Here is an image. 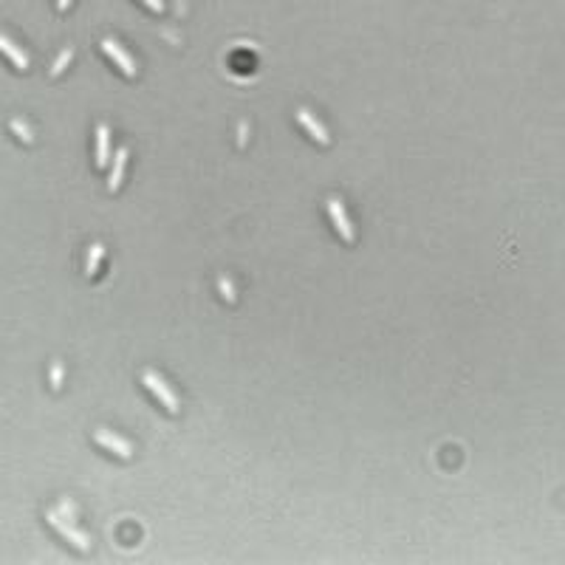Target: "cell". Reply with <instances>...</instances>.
<instances>
[{
  "instance_id": "6da1fadb",
  "label": "cell",
  "mask_w": 565,
  "mask_h": 565,
  "mask_svg": "<svg viewBox=\"0 0 565 565\" xmlns=\"http://www.w3.org/2000/svg\"><path fill=\"white\" fill-rule=\"evenodd\" d=\"M46 517H48V523H51V526H54L66 540H71L80 551H88V549H90V537H88L85 532H80L74 523H68L66 517H60V512H57V509H48V514H46Z\"/></svg>"
},
{
  "instance_id": "7a4b0ae2",
  "label": "cell",
  "mask_w": 565,
  "mask_h": 565,
  "mask_svg": "<svg viewBox=\"0 0 565 565\" xmlns=\"http://www.w3.org/2000/svg\"><path fill=\"white\" fill-rule=\"evenodd\" d=\"M142 382H145V388H150V390L159 396V402H162L170 413H178V396L172 393V388L164 382L156 370H145V373H142Z\"/></svg>"
},
{
  "instance_id": "3957f363",
  "label": "cell",
  "mask_w": 565,
  "mask_h": 565,
  "mask_svg": "<svg viewBox=\"0 0 565 565\" xmlns=\"http://www.w3.org/2000/svg\"><path fill=\"white\" fill-rule=\"evenodd\" d=\"M102 51H105V54H108V57H110V60H113V63H116L128 77H136V63H133V57H130V54H128L116 40H102Z\"/></svg>"
},
{
  "instance_id": "277c9868",
  "label": "cell",
  "mask_w": 565,
  "mask_h": 565,
  "mask_svg": "<svg viewBox=\"0 0 565 565\" xmlns=\"http://www.w3.org/2000/svg\"><path fill=\"white\" fill-rule=\"evenodd\" d=\"M328 215H331L333 227L339 229L342 241L353 243V227H351V221H348V212H345V207H342V201H339V198H331V201H328Z\"/></svg>"
},
{
  "instance_id": "5b68a950",
  "label": "cell",
  "mask_w": 565,
  "mask_h": 565,
  "mask_svg": "<svg viewBox=\"0 0 565 565\" xmlns=\"http://www.w3.org/2000/svg\"><path fill=\"white\" fill-rule=\"evenodd\" d=\"M93 438H96L102 447H108V450H113L116 455H122V458H130V455H133V447H130L125 438H119L116 432H110V430H96Z\"/></svg>"
},
{
  "instance_id": "8992f818",
  "label": "cell",
  "mask_w": 565,
  "mask_h": 565,
  "mask_svg": "<svg viewBox=\"0 0 565 565\" xmlns=\"http://www.w3.org/2000/svg\"><path fill=\"white\" fill-rule=\"evenodd\" d=\"M297 122H300V125H303V128H306V130H309L320 145H328V142H331V136H328V130L320 125V119H317V116H311L306 108H300V110H297Z\"/></svg>"
},
{
  "instance_id": "52a82bcc",
  "label": "cell",
  "mask_w": 565,
  "mask_h": 565,
  "mask_svg": "<svg viewBox=\"0 0 565 565\" xmlns=\"http://www.w3.org/2000/svg\"><path fill=\"white\" fill-rule=\"evenodd\" d=\"M108 162H110V128L99 125L96 128V164L105 170Z\"/></svg>"
},
{
  "instance_id": "ba28073f",
  "label": "cell",
  "mask_w": 565,
  "mask_h": 565,
  "mask_svg": "<svg viewBox=\"0 0 565 565\" xmlns=\"http://www.w3.org/2000/svg\"><path fill=\"white\" fill-rule=\"evenodd\" d=\"M125 164H128V147H122V150L113 156V162H110V175H108V190H110V192L119 190V184H122V178H125Z\"/></svg>"
},
{
  "instance_id": "9c48e42d",
  "label": "cell",
  "mask_w": 565,
  "mask_h": 565,
  "mask_svg": "<svg viewBox=\"0 0 565 565\" xmlns=\"http://www.w3.org/2000/svg\"><path fill=\"white\" fill-rule=\"evenodd\" d=\"M0 51H3V54H6V57H9L20 71H23V68H28V57L23 54V48H17V46H14L9 37H3V34H0Z\"/></svg>"
},
{
  "instance_id": "30bf717a",
  "label": "cell",
  "mask_w": 565,
  "mask_h": 565,
  "mask_svg": "<svg viewBox=\"0 0 565 565\" xmlns=\"http://www.w3.org/2000/svg\"><path fill=\"white\" fill-rule=\"evenodd\" d=\"M105 257V249L99 246V243H93L90 249H88V260H85V274L88 277H93L96 274V269H99V260Z\"/></svg>"
},
{
  "instance_id": "8fae6325",
  "label": "cell",
  "mask_w": 565,
  "mask_h": 565,
  "mask_svg": "<svg viewBox=\"0 0 565 565\" xmlns=\"http://www.w3.org/2000/svg\"><path fill=\"white\" fill-rule=\"evenodd\" d=\"M71 54H74V51H71V48H66V51H63V54L57 57V63L51 66V77H60V71H63V68L68 66V60H71Z\"/></svg>"
},
{
  "instance_id": "7c38bea8",
  "label": "cell",
  "mask_w": 565,
  "mask_h": 565,
  "mask_svg": "<svg viewBox=\"0 0 565 565\" xmlns=\"http://www.w3.org/2000/svg\"><path fill=\"white\" fill-rule=\"evenodd\" d=\"M11 130H14L23 142H31V130L26 128V122H23V119H11Z\"/></svg>"
},
{
  "instance_id": "4fadbf2b",
  "label": "cell",
  "mask_w": 565,
  "mask_h": 565,
  "mask_svg": "<svg viewBox=\"0 0 565 565\" xmlns=\"http://www.w3.org/2000/svg\"><path fill=\"white\" fill-rule=\"evenodd\" d=\"M60 517H66L68 523H77V509H74L71 500H63V503H60Z\"/></svg>"
},
{
  "instance_id": "5bb4252c",
  "label": "cell",
  "mask_w": 565,
  "mask_h": 565,
  "mask_svg": "<svg viewBox=\"0 0 565 565\" xmlns=\"http://www.w3.org/2000/svg\"><path fill=\"white\" fill-rule=\"evenodd\" d=\"M218 286H221L224 297H227L229 303H235V289H232V280H229V277H221V280H218Z\"/></svg>"
},
{
  "instance_id": "9a60e30c",
  "label": "cell",
  "mask_w": 565,
  "mask_h": 565,
  "mask_svg": "<svg viewBox=\"0 0 565 565\" xmlns=\"http://www.w3.org/2000/svg\"><path fill=\"white\" fill-rule=\"evenodd\" d=\"M51 385H54V390L63 385V365H60V362L51 365Z\"/></svg>"
},
{
  "instance_id": "2e32d148",
  "label": "cell",
  "mask_w": 565,
  "mask_h": 565,
  "mask_svg": "<svg viewBox=\"0 0 565 565\" xmlns=\"http://www.w3.org/2000/svg\"><path fill=\"white\" fill-rule=\"evenodd\" d=\"M145 3H147L153 11H164V0H145Z\"/></svg>"
},
{
  "instance_id": "e0dca14e",
  "label": "cell",
  "mask_w": 565,
  "mask_h": 565,
  "mask_svg": "<svg viewBox=\"0 0 565 565\" xmlns=\"http://www.w3.org/2000/svg\"><path fill=\"white\" fill-rule=\"evenodd\" d=\"M57 6H60V9H68V6H71V0H57Z\"/></svg>"
}]
</instances>
